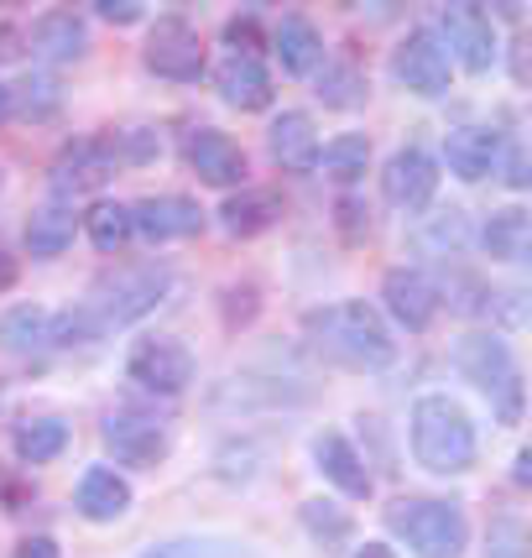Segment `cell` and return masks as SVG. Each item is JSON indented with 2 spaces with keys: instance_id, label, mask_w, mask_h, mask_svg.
<instances>
[{
  "instance_id": "obj_1",
  "label": "cell",
  "mask_w": 532,
  "mask_h": 558,
  "mask_svg": "<svg viewBox=\"0 0 532 558\" xmlns=\"http://www.w3.org/2000/svg\"><path fill=\"white\" fill-rule=\"evenodd\" d=\"M314 344L329 355V361L350 365V371H382L397 355V340H391L387 318L376 314L361 298H344V303H329V308H314L303 318Z\"/></svg>"
},
{
  "instance_id": "obj_2",
  "label": "cell",
  "mask_w": 532,
  "mask_h": 558,
  "mask_svg": "<svg viewBox=\"0 0 532 558\" xmlns=\"http://www.w3.org/2000/svg\"><path fill=\"white\" fill-rule=\"evenodd\" d=\"M412 428V460L423 464L428 475H464L475 464V423L455 397L428 391L418 397L408 413Z\"/></svg>"
},
{
  "instance_id": "obj_3",
  "label": "cell",
  "mask_w": 532,
  "mask_h": 558,
  "mask_svg": "<svg viewBox=\"0 0 532 558\" xmlns=\"http://www.w3.org/2000/svg\"><path fill=\"white\" fill-rule=\"evenodd\" d=\"M387 527L408 543L412 558H460L470 543V522L455 501H434V496H408L387 507Z\"/></svg>"
},
{
  "instance_id": "obj_4",
  "label": "cell",
  "mask_w": 532,
  "mask_h": 558,
  "mask_svg": "<svg viewBox=\"0 0 532 558\" xmlns=\"http://www.w3.org/2000/svg\"><path fill=\"white\" fill-rule=\"evenodd\" d=\"M455 365L464 371L470 387L491 397V408H496L501 423H522L528 391H522L517 355H511V344L501 340V335H464V340L455 344Z\"/></svg>"
},
{
  "instance_id": "obj_5",
  "label": "cell",
  "mask_w": 532,
  "mask_h": 558,
  "mask_svg": "<svg viewBox=\"0 0 532 558\" xmlns=\"http://www.w3.org/2000/svg\"><path fill=\"white\" fill-rule=\"evenodd\" d=\"M172 288V271L168 267H131V271H116V277H99L95 282V298H84L89 303V314L110 329V324H136L146 318Z\"/></svg>"
},
{
  "instance_id": "obj_6",
  "label": "cell",
  "mask_w": 532,
  "mask_h": 558,
  "mask_svg": "<svg viewBox=\"0 0 532 558\" xmlns=\"http://www.w3.org/2000/svg\"><path fill=\"white\" fill-rule=\"evenodd\" d=\"M125 376L136 387L157 391V397H178L194 381V355H189V344L172 340V335H142L131 344V355H125Z\"/></svg>"
},
{
  "instance_id": "obj_7",
  "label": "cell",
  "mask_w": 532,
  "mask_h": 558,
  "mask_svg": "<svg viewBox=\"0 0 532 558\" xmlns=\"http://www.w3.org/2000/svg\"><path fill=\"white\" fill-rule=\"evenodd\" d=\"M391 78L423 99L449 95V52H444L434 26H418L391 48Z\"/></svg>"
},
{
  "instance_id": "obj_8",
  "label": "cell",
  "mask_w": 532,
  "mask_h": 558,
  "mask_svg": "<svg viewBox=\"0 0 532 558\" xmlns=\"http://www.w3.org/2000/svg\"><path fill=\"white\" fill-rule=\"evenodd\" d=\"M110 178H116V142L84 136V142H73V146L58 151V162H52V194H58V204H63V198L105 189Z\"/></svg>"
},
{
  "instance_id": "obj_9",
  "label": "cell",
  "mask_w": 532,
  "mask_h": 558,
  "mask_svg": "<svg viewBox=\"0 0 532 558\" xmlns=\"http://www.w3.org/2000/svg\"><path fill=\"white\" fill-rule=\"evenodd\" d=\"M444 52H455L470 73H485L496 63V22L481 5H444Z\"/></svg>"
},
{
  "instance_id": "obj_10",
  "label": "cell",
  "mask_w": 532,
  "mask_h": 558,
  "mask_svg": "<svg viewBox=\"0 0 532 558\" xmlns=\"http://www.w3.org/2000/svg\"><path fill=\"white\" fill-rule=\"evenodd\" d=\"M146 69L162 73V78H178L189 84L204 73V48H198V32L183 16H162L146 37Z\"/></svg>"
},
{
  "instance_id": "obj_11",
  "label": "cell",
  "mask_w": 532,
  "mask_h": 558,
  "mask_svg": "<svg viewBox=\"0 0 532 558\" xmlns=\"http://www.w3.org/2000/svg\"><path fill=\"white\" fill-rule=\"evenodd\" d=\"M99 438H105V449L116 460L136 464V470H152V464H162V454H168V428L146 413H110L99 423Z\"/></svg>"
},
{
  "instance_id": "obj_12",
  "label": "cell",
  "mask_w": 532,
  "mask_h": 558,
  "mask_svg": "<svg viewBox=\"0 0 532 558\" xmlns=\"http://www.w3.org/2000/svg\"><path fill=\"white\" fill-rule=\"evenodd\" d=\"M183 157H189V168L198 172V183H209V189H235L245 183V151L225 131L215 125H194L189 136H183Z\"/></svg>"
},
{
  "instance_id": "obj_13",
  "label": "cell",
  "mask_w": 532,
  "mask_h": 558,
  "mask_svg": "<svg viewBox=\"0 0 532 558\" xmlns=\"http://www.w3.org/2000/svg\"><path fill=\"white\" fill-rule=\"evenodd\" d=\"M434 189H438V168L423 146H402V151L387 157V168H382V194H387V204L418 215V209H428Z\"/></svg>"
},
{
  "instance_id": "obj_14",
  "label": "cell",
  "mask_w": 532,
  "mask_h": 558,
  "mask_svg": "<svg viewBox=\"0 0 532 558\" xmlns=\"http://www.w3.org/2000/svg\"><path fill=\"white\" fill-rule=\"evenodd\" d=\"M131 230L146 235L152 245L162 241H189L204 230V209H198L194 198L183 194H157V198H142V204H131Z\"/></svg>"
},
{
  "instance_id": "obj_15",
  "label": "cell",
  "mask_w": 532,
  "mask_h": 558,
  "mask_svg": "<svg viewBox=\"0 0 532 558\" xmlns=\"http://www.w3.org/2000/svg\"><path fill=\"white\" fill-rule=\"evenodd\" d=\"M382 303H387V314L397 318L402 329H412V335H423L438 318V288L418 267H391L387 277H382Z\"/></svg>"
},
{
  "instance_id": "obj_16",
  "label": "cell",
  "mask_w": 532,
  "mask_h": 558,
  "mask_svg": "<svg viewBox=\"0 0 532 558\" xmlns=\"http://www.w3.org/2000/svg\"><path fill=\"white\" fill-rule=\"evenodd\" d=\"M22 48H32L37 63H78L84 52H89V26L84 16H73V11H48V16H37L32 32H22Z\"/></svg>"
},
{
  "instance_id": "obj_17",
  "label": "cell",
  "mask_w": 532,
  "mask_h": 558,
  "mask_svg": "<svg viewBox=\"0 0 532 558\" xmlns=\"http://www.w3.org/2000/svg\"><path fill=\"white\" fill-rule=\"evenodd\" d=\"M444 162H449V172L460 183H481V178L501 168V136L491 125H460L444 142Z\"/></svg>"
},
{
  "instance_id": "obj_18",
  "label": "cell",
  "mask_w": 532,
  "mask_h": 558,
  "mask_svg": "<svg viewBox=\"0 0 532 558\" xmlns=\"http://www.w3.org/2000/svg\"><path fill=\"white\" fill-rule=\"evenodd\" d=\"M314 460H318V475H324L339 496H350V501H365V496H371V470H365L361 449L344 434H318Z\"/></svg>"
},
{
  "instance_id": "obj_19",
  "label": "cell",
  "mask_w": 532,
  "mask_h": 558,
  "mask_svg": "<svg viewBox=\"0 0 532 558\" xmlns=\"http://www.w3.org/2000/svg\"><path fill=\"white\" fill-rule=\"evenodd\" d=\"M73 507H78L84 522H121L125 511H131V486H125L116 470L89 464V470L78 475V496H73Z\"/></svg>"
},
{
  "instance_id": "obj_20",
  "label": "cell",
  "mask_w": 532,
  "mask_h": 558,
  "mask_svg": "<svg viewBox=\"0 0 532 558\" xmlns=\"http://www.w3.org/2000/svg\"><path fill=\"white\" fill-rule=\"evenodd\" d=\"M0 350H5V355H22V361L52 350V314L43 303H16V308H5V314H0Z\"/></svg>"
},
{
  "instance_id": "obj_21",
  "label": "cell",
  "mask_w": 532,
  "mask_h": 558,
  "mask_svg": "<svg viewBox=\"0 0 532 558\" xmlns=\"http://www.w3.org/2000/svg\"><path fill=\"white\" fill-rule=\"evenodd\" d=\"M271 52H277L282 73L303 78V73H318V63H324V37L309 16H282L271 26Z\"/></svg>"
},
{
  "instance_id": "obj_22",
  "label": "cell",
  "mask_w": 532,
  "mask_h": 558,
  "mask_svg": "<svg viewBox=\"0 0 532 558\" xmlns=\"http://www.w3.org/2000/svg\"><path fill=\"white\" fill-rule=\"evenodd\" d=\"M219 84V99L235 105V110H266L271 105V73L262 69V58H225L215 73Z\"/></svg>"
},
{
  "instance_id": "obj_23",
  "label": "cell",
  "mask_w": 532,
  "mask_h": 558,
  "mask_svg": "<svg viewBox=\"0 0 532 558\" xmlns=\"http://www.w3.org/2000/svg\"><path fill=\"white\" fill-rule=\"evenodd\" d=\"M266 146H271V162H282L288 172H309L318 162V136L314 121L303 110H282L271 131H266Z\"/></svg>"
},
{
  "instance_id": "obj_24",
  "label": "cell",
  "mask_w": 532,
  "mask_h": 558,
  "mask_svg": "<svg viewBox=\"0 0 532 558\" xmlns=\"http://www.w3.org/2000/svg\"><path fill=\"white\" fill-rule=\"evenodd\" d=\"M277 219H282V198L271 194V189H241V194H230L219 204V225H225L230 235H241V241L271 230Z\"/></svg>"
},
{
  "instance_id": "obj_25",
  "label": "cell",
  "mask_w": 532,
  "mask_h": 558,
  "mask_svg": "<svg viewBox=\"0 0 532 558\" xmlns=\"http://www.w3.org/2000/svg\"><path fill=\"white\" fill-rule=\"evenodd\" d=\"M73 230H78V215H73V204H43L37 215L26 219V251L37 256V262H52V256H63L73 245Z\"/></svg>"
},
{
  "instance_id": "obj_26",
  "label": "cell",
  "mask_w": 532,
  "mask_h": 558,
  "mask_svg": "<svg viewBox=\"0 0 532 558\" xmlns=\"http://www.w3.org/2000/svg\"><path fill=\"white\" fill-rule=\"evenodd\" d=\"M11 449H16L22 464L58 460L69 449V423H58V417H26V423H16V434H11Z\"/></svg>"
},
{
  "instance_id": "obj_27",
  "label": "cell",
  "mask_w": 532,
  "mask_h": 558,
  "mask_svg": "<svg viewBox=\"0 0 532 558\" xmlns=\"http://www.w3.org/2000/svg\"><path fill=\"white\" fill-rule=\"evenodd\" d=\"M485 251H491L496 262H528V251H532L528 209H496L491 225H485Z\"/></svg>"
},
{
  "instance_id": "obj_28",
  "label": "cell",
  "mask_w": 532,
  "mask_h": 558,
  "mask_svg": "<svg viewBox=\"0 0 532 558\" xmlns=\"http://www.w3.org/2000/svg\"><path fill=\"white\" fill-rule=\"evenodd\" d=\"M136 558H256L245 543H235V537H168V543H152V548H142Z\"/></svg>"
},
{
  "instance_id": "obj_29",
  "label": "cell",
  "mask_w": 532,
  "mask_h": 558,
  "mask_svg": "<svg viewBox=\"0 0 532 558\" xmlns=\"http://www.w3.org/2000/svg\"><path fill=\"white\" fill-rule=\"evenodd\" d=\"M318 89L314 95L329 105V110H355L365 99V73L355 63H318Z\"/></svg>"
},
{
  "instance_id": "obj_30",
  "label": "cell",
  "mask_w": 532,
  "mask_h": 558,
  "mask_svg": "<svg viewBox=\"0 0 532 558\" xmlns=\"http://www.w3.org/2000/svg\"><path fill=\"white\" fill-rule=\"evenodd\" d=\"M365 162H371V142L350 131V136H335V142L318 151L314 168H324L329 178H339V183H350V178H361L365 172Z\"/></svg>"
},
{
  "instance_id": "obj_31",
  "label": "cell",
  "mask_w": 532,
  "mask_h": 558,
  "mask_svg": "<svg viewBox=\"0 0 532 558\" xmlns=\"http://www.w3.org/2000/svg\"><path fill=\"white\" fill-rule=\"evenodd\" d=\"M84 230H89V241L95 251H121L136 230H131V204H95L89 215H84Z\"/></svg>"
},
{
  "instance_id": "obj_32",
  "label": "cell",
  "mask_w": 532,
  "mask_h": 558,
  "mask_svg": "<svg viewBox=\"0 0 532 558\" xmlns=\"http://www.w3.org/2000/svg\"><path fill=\"white\" fill-rule=\"evenodd\" d=\"M58 105H63V89H58V78H48V73H32L26 84L11 89V116L22 110L26 121H48V116H58Z\"/></svg>"
},
{
  "instance_id": "obj_33",
  "label": "cell",
  "mask_w": 532,
  "mask_h": 558,
  "mask_svg": "<svg viewBox=\"0 0 532 558\" xmlns=\"http://www.w3.org/2000/svg\"><path fill=\"white\" fill-rule=\"evenodd\" d=\"M303 527L324 543V548H335L350 537V517L335 507V501H303Z\"/></svg>"
},
{
  "instance_id": "obj_34",
  "label": "cell",
  "mask_w": 532,
  "mask_h": 558,
  "mask_svg": "<svg viewBox=\"0 0 532 558\" xmlns=\"http://www.w3.org/2000/svg\"><path fill=\"white\" fill-rule=\"evenodd\" d=\"M162 151V142H157V131H146V125H131V131H121V146H116V162H152Z\"/></svg>"
},
{
  "instance_id": "obj_35",
  "label": "cell",
  "mask_w": 532,
  "mask_h": 558,
  "mask_svg": "<svg viewBox=\"0 0 532 558\" xmlns=\"http://www.w3.org/2000/svg\"><path fill=\"white\" fill-rule=\"evenodd\" d=\"M225 43L235 48V58H256V48H262L256 16H230V22H225Z\"/></svg>"
},
{
  "instance_id": "obj_36",
  "label": "cell",
  "mask_w": 532,
  "mask_h": 558,
  "mask_svg": "<svg viewBox=\"0 0 532 558\" xmlns=\"http://www.w3.org/2000/svg\"><path fill=\"white\" fill-rule=\"evenodd\" d=\"M95 11L105 16V22H116V26H136L146 16L142 0H95Z\"/></svg>"
},
{
  "instance_id": "obj_37",
  "label": "cell",
  "mask_w": 532,
  "mask_h": 558,
  "mask_svg": "<svg viewBox=\"0 0 532 558\" xmlns=\"http://www.w3.org/2000/svg\"><path fill=\"white\" fill-rule=\"evenodd\" d=\"M428 241L455 245V251H460V245H464V215H460V209H449V215L438 219V225H434V235H428Z\"/></svg>"
},
{
  "instance_id": "obj_38",
  "label": "cell",
  "mask_w": 532,
  "mask_h": 558,
  "mask_svg": "<svg viewBox=\"0 0 532 558\" xmlns=\"http://www.w3.org/2000/svg\"><path fill=\"white\" fill-rule=\"evenodd\" d=\"M16 558H63V548H58L48 533H37V537H22V543H16Z\"/></svg>"
},
{
  "instance_id": "obj_39",
  "label": "cell",
  "mask_w": 532,
  "mask_h": 558,
  "mask_svg": "<svg viewBox=\"0 0 532 558\" xmlns=\"http://www.w3.org/2000/svg\"><path fill=\"white\" fill-rule=\"evenodd\" d=\"M507 189H528V157H522V146L507 151Z\"/></svg>"
},
{
  "instance_id": "obj_40",
  "label": "cell",
  "mask_w": 532,
  "mask_h": 558,
  "mask_svg": "<svg viewBox=\"0 0 532 558\" xmlns=\"http://www.w3.org/2000/svg\"><path fill=\"white\" fill-rule=\"evenodd\" d=\"M361 204H355V198H339V225H344V230H350V241H355V235H361Z\"/></svg>"
},
{
  "instance_id": "obj_41",
  "label": "cell",
  "mask_w": 532,
  "mask_h": 558,
  "mask_svg": "<svg viewBox=\"0 0 532 558\" xmlns=\"http://www.w3.org/2000/svg\"><path fill=\"white\" fill-rule=\"evenodd\" d=\"M16 52H22V32L11 22H0V63H11Z\"/></svg>"
},
{
  "instance_id": "obj_42",
  "label": "cell",
  "mask_w": 532,
  "mask_h": 558,
  "mask_svg": "<svg viewBox=\"0 0 532 558\" xmlns=\"http://www.w3.org/2000/svg\"><path fill=\"white\" fill-rule=\"evenodd\" d=\"M511 481H517V486H528V481H532V454H528V449L511 460Z\"/></svg>"
},
{
  "instance_id": "obj_43",
  "label": "cell",
  "mask_w": 532,
  "mask_h": 558,
  "mask_svg": "<svg viewBox=\"0 0 532 558\" xmlns=\"http://www.w3.org/2000/svg\"><path fill=\"white\" fill-rule=\"evenodd\" d=\"M11 282H16V262H11V256L0 251V292L11 288Z\"/></svg>"
},
{
  "instance_id": "obj_44",
  "label": "cell",
  "mask_w": 532,
  "mask_h": 558,
  "mask_svg": "<svg viewBox=\"0 0 532 558\" xmlns=\"http://www.w3.org/2000/svg\"><path fill=\"white\" fill-rule=\"evenodd\" d=\"M355 558H397L387 548V543H365V548H355Z\"/></svg>"
},
{
  "instance_id": "obj_45",
  "label": "cell",
  "mask_w": 532,
  "mask_h": 558,
  "mask_svg": "<svg viewBox=\"0 0 532 558\" xmlns=\"http://www.w3.org/2000/svg\"><path fill=\"white\" fill-rule=\"evenodd\" d=\"M11 121V84H0V125Z\"/></svg>"
}]
</instances>
